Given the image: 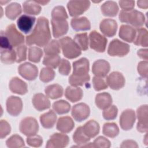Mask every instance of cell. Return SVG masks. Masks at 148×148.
<instances>
[{"instance_id":"obj_41","label":"cell","mask_w":148,"mask_h":148,"mask_svg":"<svg viewBox=\"0 0 148 148\" xmlns=\"http://www.w3.org/2000/svg\"><path fill=\"white\" fill-rule=\"evenodd\" d=\"M6 146L9 148H19L25 146L24 140L18 135L14 134L11 136L6 141Z\"/></svg>"},{"instance_id":"obj_17","label":"cell","mask_w":148,"mask_h":148,"mask_svg":"<svg viewBox=\"0 0 148 148\" xmlns=\"http://www.w3.org/2000/svg\"><path fill=\"white\" fill-rule=\"evenodd\" d=\"M99 28L103 35L108 37H112L116 34L117 24L114 20L111 18L104 19L101 22Z\"/></svg>"},{"instance_id":"obj_24","label":"cell","mask_w":148,"mask_h":148,"mask_svg":"<svg viewBox=\"0 0 148 148\" xmlns=\"http://www.w3.org/2000/svg\"><path fill=\"white\" fill-rule=\"evenodd\" d=\"M136 29L128 25H121L119 30V36L124 40L131 43L136 36Z\"/></svg>"},{"instance_id":"obj_18","label":"cell","mask_w":148,"mask_h":148,"mask_svg":"<svg viewBox=\"0 0 148 148\" xmlns=\"http://www.w3.org/2000/svg\"><path fill=\"white\" fill-rule=\"evenodd\" d=\"M36 18L27 14L21 15L17 21V24L19 29L24 34L29 33L35 22Z\"/></svg>"},{"instance_id":"obj_42","label":"cell","mask_w":148,"mask_h":148,"mask_svg":"<svg viewBox=\"0 0 148 148\" xmlns=\"http://www.w3.org/2000/svg\"><path fill=\"white\" fill-rule=\"evenodd\" d=\"M61 57L58 55H45L43 64L51 68H56L60 64Z\"/></svg>"},{"instance_id":"obj_3","label":"cell","mask_w":148,"mask_h":148,"mask_svg":"<svg viewBox=\"0 0 148 148\" xmlns=\"http://www.w3.org/2000/svg\"><path fill=\"white\" fill-rule=\"evenodd\" d=\"M59 42L64 56L69 59H73L79 57L82 51L76 42L68 36L61 38Z\"/></svg>"},{"instance_id":"obj_43","label":"cell","mask_w":148,"mask_h":148,"mask_svg":"<svg viewBox=\"0 0 148 148\" xmlns=\"http://www.w3.org/2000/svg\"><path fill=\"white\" fill-rule=\"evenodd\" d=\"M43 56V51L41 49L32 46L29 48L28 50V60L35 63H38L40 61L41 57Z\"/></svg>"},{"instance_id":"obj_45","label":"cell","mask_w":148,"mask_h":148,"mask_svg":"<svg viewBox=\"0 0 148 148\" xmlns=\"http://www.w3.org/2000/svg\"><path fill=\"white\" fill-rule=\"evenodd\" d=\"M52 20H66L68 18L66 12L62 6H57L55 7L51 12Z\"/></svg>"},{"instance_id":"obj_50","label":"cell","mask_w":148,"mask_h":148,"mask_svg":"<svg viewBox=\"0 0 148 148\" xmlns=\"http://www.w3.org/2000/svg\"><path fill=\"white\" fill-rule=\"evenodd\" d=\"M27 144L32 147H40L43 143L42 138L38 135L29 136L27 138Z\"/></svg>"},{"instance_id":"obj_20","label":"cell","mask_w":148,"mask_h":148,"mask_svg":"<svg viewBox=\"0 0 148 148\" xmlns=\"http://www.w3.org/2000/svg\"><path fill=\"white\" fill-rule=\"evenodd\" d=\"M53 35L56 38L61 37L66 34L68 30V24L66 20H51Z\"/></svg>"},{"instance_id":"obj_36","label":"cell","mask_w":148,"mask_h":148,"mask_svg":"<svg viewBox=\"0 0 148 148\" xmlns=\"http://www.w3.org/2000/svg\"><path fill=\"white\" fill-rule=\"evenodd\" d=\"M103 134L108 137L114 138L119 134V128L114 123H105L103 126Z\"/></svg>"},{"instance_id":"obj_19","label":"cell","mask_w":148,"mask_h":148,"mask_svg":"<svg viewBox=\"0 0 148 148\" xmlns=\"http://www.w3.org/2000/svg\"><path fill=\"white\" fill-rule=\"evenodd\" d=\"M109 63L104 60L95 61L92 66V72L95 76L104 77L110 71Z\"/></svg>"},{"instance_id":"obj_27","label":"cell","mask_w":148,"mask_h":148,"mask_svg":"<svg viewBox=\"0 0 148 148\" xmlns=\"http://www.w3.org/2000/svg\"><path fill=\"white\" fill-rule=\"evenodd\" d=\"M101 10L103 16L114 17L119 12V6L116 2L108 1L101 5Z\"/></svg>"},{"instance_id":"obj_57","label":"cell","mask_w":148,"mask_h":148,"mask_svg":"<svg viewBox=\"0 0 148 148\" xmlns=\"http://www.w3.org/2000/svg\"><path fill=\"white\" fill-rule=\"evenodd\" d=\"M121 147H138V146L136 142L132 140H126L122 142Z\"/></svg>"},{"instance_id":"obj_55","label":"cell","mask_w":148,"mask_h":148,"mask_svg":"<svg viewBox=\"0 0 148 148\" xmlns=\"http://www.w3.org/2000/svg\"><path fill=\"white\" fill-rule=\"evenodd\" d=\"M119 3L122 10L125 12L132 10L135 6L134 1H120Z\"/></svg>"},{"instance_id":"obj_59","label":"cell","mask_w":148,"mask_h":148,"mask_svg":"<svg viewBox=\"0 0 148 148\" xmlns=\"http://www.w3.org/2000/svg\"><path fill=\"white\" fill-rule=\"evenodd\" d=\"M138 6L140 8L142 9H147L148 8V1L145 0V1H138L137 2Z\"/></svg>"},{"instance_id":"obj_5","label":"cell","mask_w":148,"mask_h":148,"mask_svg":"<svg viewBox=\"0 0 148 148\" xmlns=\"http://www.w3.org/2000/svg\"><path fill=\"white\" fill-rule=\"evenodd\" d=\"M130 51V46L117 39L113 40L109 45L108 53L110 56L123 57Z\"/></svg>"},{"instance_id":"obj_9","label":"cell","mask_w":148,"mask_h":148,"mask_svg":"<svg viewBox=\"0 0 148 148\" xmlns=\"http://www.w3.org/2000/svg\"><path fill=\"white\" fill-rule=\"evenodd\" d=\"M18 72L23 78L29 81L35 80L38 74V68L29 62L21 64L18 68Z\"/></svg>"},{"instance_id":"obj_33","label":"cell","mask_w":148,"mask_h":148,"mask_svg":"<svg viewBox=\"0 0 148 148\" xmlns=\"http://www.w3.org/2000/svg\"><path fill=\"white\" fill-rule=\"evenodd\" d=\"M21 13V5L17 2L9 4L5 9V14L10 20L16 19Z\"/></svg>"},{"instance_id":"obj_51","label":"cell","mask_w":148,"mask_h":148,"mask_svg":"<svg viewBox=\"0 0 148 148\" xmlns=\"http://www.w3.org/2000/svg\"><path fill=\"white\" fill-rule=\"evenodd\" d=\"M92 83L94 89L96 91H101L107 88L108 84L102 77L94 76L92 79Z\"/></svg>"},{"instance_id":"obj_44","label":"cell","mask_w":148,"mask_h":148,"mask_svg":"<svg viewBox=\"0 0 148 148\" xmlns=\"http://www.w3.org/2000/svg\"><path fill=\"white\" fill-rule=\"evenodd\" d=\"M54 77L55 72L54 70L49 67L43 68L39 75L40 80L44 83H47L53 80Z\"/></svg>"},{"instance_id":"obj_60","label":"cell","mask_w":148,"mask_h":148,"mask_svg":"<svg viewBox=\"0 0 148 148\" xmlns=\"http://www.w3.org/2000/svg\"><path fill=\"white\" fill-rule=\"evenodd\" d=\"M39 4H42L43 5H45L46 4H47V3L49 2V1H36Z\"/></svg>"},{"instance_id":"obj_37","label":"cell","mask_w":148,"mask_h":148,"mask_svg":"<svg viewBox=\"0 0 148 148\" xmlns=\"http://www.w3.org/2000/svg\"><path fill=\"white\" fill-rule=\"evenodd\" d=\"M60 44L57 40L50 41L44 47L45 55H58L60 53Z\"/></svg>"},{"instance_id":"obj_34","label":"cell","mask_w":148,"mask_h":148,"mask_svg":"<svg viewBox=\"0 0 148 148\" xmlns=\"http://www.w3.org/2000/svg\"><path fill=\"white\" fill-rule=\"evenodd\" d=\"M136 31V36L134 40V44L143 47H147L148 35L146 29L145 28H139Z\"/></svg>"},{"instance_id":"obj_29","label":"cell","mask_w":148,"mask_h":148,"mask_svg":"<svg viewBox=\"0 0 148 148\" xmlns=\"http://www.w3.org/2000/svg\"><path fill=\"white\" fill-rule=\"evenodd\" d=\"M83 91L82 88L77 87L68 86L65 91V97L72 102L80 101L83 97Z\"/></svg>"},{"instance_id":"obj_46","label":"cell","mask_w":148,"mask_h":148,"mask_svg":"<svg viewBox=\"0 0 148 148\" xmlns=\"http://www.w3.org/2000/svg\"><path fill=\"white\" fill-rule=\"evenodd\" d=\"M118 109L114 105H110L106 109H104L102 113L103 118L106 120H111L114 119L117 115Z\"/></svg>"},{"instance_id":"obj_32","label":"cell","mask_w":148,"mask_h":148,"mask_svg":"<svg viewBox=\"0 0 148 148\" xmlns=\"http://www.w3.org/2000/svg\"><path fill=\"white\" fill-rule=\"evenodd\" d=\"M23 11L30 15H38L41 11V6L36 1H26L23 5Z\"/></svg>"},{"instance_id":"obj_39","label":"cell","mask_w":148,"mask_h":148,"mask_svg":"<svg viewBox=\"0 0 148 148\" xmlns=\"http://www.w3.org/2000/svg\"><path fill=\"white\" fill-rule=\"evenodd\" d=\"M53 109L58 114H63L69 112L71 105L66 101L59 100L53 103Z\"/></svg>"},{"instance_id":"obj_22","label":"cell","mask_w":148,"mask_h":148,"mask_svg":"<svg viewBox=\"0 0 148 148\" xmlns=\"http://www.w3.org/2000/svg\"><path fill=\"white\" fill-rule=\"evenodd\" d=\"M32 103L34 108L38 111H42L50 107V102L47 97L42 93H38L34 95Z\"/></svg>"},{"instance_id":"obj_48","label":"cell","mask_w":148,"mask_h":148,"mask_svg":"<svg viewBox=\"0 0 148 148\" xmlns=\"http://www.w3.org/2000/svg\"><path fill=\"white\" fill-rule=\"evenodd\" d=\"M16 54V62H20L25 61L27 58V47L25 45H20L15 49Z\"/></svg>"},{"instance_id":"obj_12","label":"cell","mask_w":148,"mask_h":148,"mask_svg":"<svg viewBox=\"0 0 148 148\" xmlns=\"http://www.w3.org/2000/svg\"><path fill=\"white\" fill-rule=\"evenodd\" d=\"M90 113V108L84 103L76 104L72 108V116L75 120L79 122H81L87 119Z\"/></svg>"},{"instance_id":"obj_40","label":"cell","mask_w":148,"mask_h":148,"mask_svg":"<svg viewBox=\"0 0 148 148\" xmlns=\"http://www.w3.org/2000/svg\"><path fill=\"white\" fill-rule=\"evenodd\" d=\"M74 41L78 45L80 49L86 51L88 48V38L87 33L77 34L75 36Z\"/></svg>"},{"instance_id":"obj_7","label":"cell","mask_w":148,"mask_h":148,"mask_svg":"<svg viewBox=\"0 0 148 148\" xmlns=\"http://www.w3.org/2000/svg\"><path fill=\"white\" fill-rule=\"evenodd\" d=\"M90 6L88 1H70L67 4V8L71 16L76 17L83 14Z\"/></svg>"},{"instance_id":"obj_13","label":"cell","mask_w":148,"mask_h":148,"mask_svg":"<svg viewBox=\"0 0 148 148\" xmlns=\"http://www.w3.org/2000/svg\"><path fill=\"white\" fill-rule=\"evenodd\" d=\"M73 68L71 75L73 76L85 77L89 75V61L86 58H82L73 62Z\"/></svg>"},{"instance_id":"obj_2","label":"cell","mask_w":148,"mask_h":148,"mask_svg":"<svg viewBox=\"0 0 148 148\" xmlns=\"http://www.w3.org/2000/svg\"><path fill=\"white\" fill-rule=\"evenodd\" d=\"M119 18L121 22L130 24L136 28L142 26L145 21L143 14L136 10L129 12L121 10L119 13Z\"/></svg>"},{"instance_id":"obj_16","label":"cell","mask_w":148,"mask_h":148,"mask_svg":"<svg viewBox=\"0 0 148 148\" xmlns=\"http://www.w3.org/2000/svg\"><path fill=\"white\" fill-rule=\"evenodd\" d=\"M125 78L123 74L119 72L110 73L106 78V83L110 88L118 90L123 88L125 84Z\"/></svg>"},{"instance_id":"obj_4","label":"cell","mask_w":148,"mask_h":148,"mask_svg":"<svg viewBox=\"0 0 148 148\" xmlns=\"http://www.w3.org/2000/svg\"><path fill=\"white\" fill-rule=\"evenodd\" d=\"M20 132L26 136L36 135L39 131V125L37 120L32 117L23 119L19 126Z\"/></svg>"},{"instance_id":"obj_56","label":"cell","mask_w":148,"mask_h":148,"mask_svg":"<svg viewBox=\"0 0 148 148\" xmlns=\"http://www.w3.org/2000/svg\"><path fill=\"white\" fill-rule=\"evenodd\" d=\"M147 61H143L139 62L137 67L138 72L143 77L146 78L147 76Z\"/></svg>"},{"instance_id":"obj_30","label":"cell","mask_w":148,"mask_h":148,"mask_svg":"<svg viewBox=\"0 0 148 148\" xmlns=\"http://www.w3.org/2000/svg\"><path fill=\"white\" fill-rule=\"evenodd\" d=\"M84 134L90 138L95 137L99 132V125L94 120H91L87 122L83 127Z\"/></svg>"},{"instance_id":"obj_21","label":"cell","mask_w":148,"mask_h":148,"mask_svg":"<svg viewBox=\"0 0 148 148\" xmlns=\"http://www.w3.org/2000/svg\"><path fill=\"white\" fill-rule=\"evenodd\" d=\"M9 89L12 92L19 95H24L28 91L27 83L17 77H13L10 80Z\"/></svg>"},{"instance_id":"obj_58","label":"cell","mask_w":148,"mask_h":148,"mask_svg":"<svg viewBox=\"0 0 148 148\" xmlns=\"http://www.w3.org/2000/svg\"><path fill=\"white\" fill-rule=\"evenodd\" d=\"M137 54L140 58L146 61L147 60V49H140L138 51Z\"/></svg>"},{"instance_id":"obj_25","label":"cell","mask_w":148,"mask_h":148,"mask_svg":"<svg viewBox=\"0 0 148 148\" xmlns=\"http://www.w3.org/2000/svg\"><path fill=\"white\" fill-rule=\"evenodd\" d=\"M71 25L72 28L76 31H87L91 28L90 23L86 17L73 18L71 20Z\"/></svg>"},{"instance_id":"obj_23","label":"cell","mask_w":148,"mask_h":148,"mask_svg":"<svg viewBox=\"0 0 148 148\" xmlns=\"http://www.w3.org/2000/svg\"><path fill=\"white\" fill-rule=\"evenodd\" d=\"M75 126L73 120L69 116L61 117L57 123V129L62 133L71 132Z\"/></svg>"},{"instance_id":"obj_10","label":"cell","mask_w":148,"mask_h":148,"mask_svg":"<svg viewBox=\"0 0 148 148\" xmlns=\"http://www.w3.org/2000/svg\"><path fill=\"white\" fill-rule=\"evenodd\" d=\"M136 116L135 112L131 109L124 110L120 117V124L121 128L125 131L131 130L135 122Z\"/></svg>"},{"instance_id":"obj_49","label":"cell","mask_w":148,"mask_h":148,"mask_svg":"<svg viewBox=\"0 0 148 148\" xmlns=\"http://www.w3.org/2000/svg\"><path fill=\"white\" fill-rule=\"evenodd\" d=\"M93 147L109 148L110 147V141L103 136H99L92 143Z\"/></svg>"},{"instance_id":"obj_47","label":"cell","mask_w":148,"mask_h":148,"mask_svg":"<svg viewBox=\"0 0 148 148\" xmlns=\"http://www.w3.org/2000/svg\"><path fill=\"white\" fill-rule=\"evenodd\" d=\"M90 75L85 77H76L71 75L69 78V83L72 86L77 87L80 86H83L84 83L88 82L90 80Z\"/></svg>"},{"instance_id":"obj_8","label":"cell","mask_w":148,"mask_h":148,"mask_svg":"<svg viewBox=\"0 0 148 148\" xmlns=\"http://www.w3.org/2000/svg\"><path fill=\"white\" fill-rule=\"evenodd\" d=\"M5 32L13 47H16L24 43V36L17 31L14 24H12L8 26Z\"/></svg>"},{"instance_id":"obj_31","label":"cell","mask_w":148,"mask_h":148,"mask_svg":"<svg viewBox=\"0 0 148 148\" xmlns=\"http://www.w3.org/2000/svg\"><path fill=\"white\" fill-rule=\"evenodd\" d=\"M45 92L47 97L55 99L62 96L63 88L58 84H50L45 88Z\"/></svg>"},{"instance_id":"obj_14","label":"cell","mask_w":148,"mask_h":148,"mask_svg":"<svg viewBox=\"0 0 148 148\" xmlns=\"http://www.w3.org/2000/svg\"><path fill=\"white\" fill-rule=\"evenodd\" d=\"M6 110L8 113L13 116H18L23 109V102L20 98L10 96L6 101Z\"/></svg>"},{"instance_id":"obj_35","label":"cell","mask_w":148,"mask_h":148,"mask_svg":"<svg viewBox=\"0 0 148 148\" xmlns=\"http://www.w3.org/2000/svg\"><path fill=\"white\" fill-rule=\"evenodd\" d=\"M16 54L13 49H1V62L6 64H10L16 61Z\"/></svg>"},{"instance_id":"obj_15","label":"cell","mask_w":148,"mask_h":148,"mask_svg":"<svg viewBox=\"0 0 148 148\" xmlns=\"http://www.w3.org/2000/svg\"><path fill=\"white\" fill-rule=\"evenodd\" d=\"M147 105H142L137 109L136 114L138 122L136 128L140 132H145L147 131Z\"/></svg>"},{"instance_id":"obj_11","label":"cell","mask_w":148,"mask_h":148,"mask_svg":"<svg viewBox=\"0 0 148 148\" xmlns=\"http://www.w3.org/2000/svg\"><path fill=\"white\" fill-rule=\"evenodd\" d=\"M69 142V139L66 135L55 133L50 137L46 147L47 148H62L66 147Z\"/></svg>"},{"instance_id":"obj_1","label":"cell","mask_w":148,"mask_h":148,"mask_svg":"<svg viewBox=\"0 0 148 148\" xmlns=\"http://www.w3.org/2000/svg\"><path fill=\"white\" fill-rule=\"evenodd\" d=\"M51 39L49 21L44 17L38 18L32 33L26 37V43L29 46L36 45L40 47L45 46Z\"/></svg>"},{"instance_id":"obj_38","label":"cell","mask_w":148,"mask_h":148,"mask_svg":"<svg viewBox=\"0 0 148 148\" xmlns=\"http://www.w3.org/2000/svg\"><path fill=\"white\" fill-rule=\"evenodd\" d=\"M73 141L78 145L86 144L90 140L88 138L84 132L82 127H79L77 128L73 135Z\"/></svg>"},{"instance_id":"obj_54","label":"cell","mask_w":148,"mask_h":148,"mask_svg":"<svg viewBox=\"0 0 148 148\" xmlns=\"http://www.w3.org/2000/svg\"><path fill=\"white\" fill-rule=\"evenodd\" d=\"M0 46H1V49H13V46L11 45L10 41L8 36H6L5 32L2 31L1 32Z\"/></svg>"},{"instance_id":"obj_53","label":"cell","mask_w":148,"mask_h":148,"mask_svg":"<svg viewBox=\"0 0 148 148\" xmlns=\"http://www.w3.org/2000/svg\"><path fill=\"white\" fill-rule=\"evenodd\" d=\"M58 71L62 75H68L71 71L70 62L65 59H62L59 65Z\"/></svg>"},{"instance_id":"obj_28","label":"cell","mask_w":148,"mask_h":148,"mask_svg":"<svg viewBox=\"0 0 148 148\" xmlns=\"http://www.w3.org/2000/svg\"><path fill=\"white\" fill-rule=\"evenodd\" d=\"M57 120V115L55 112L51 110L40 115V121L42 125L45 128H52Z\"/></svg>"},{"instance_id":"obj_52","label":"cell","mask_w":148,"mask_h":148,"mask_svg":"<svg viewBox=\"0 0 148 148\" xmlns=\"http://www.w3.org/2000/svg\"><path fill=\"white\" fill-rule=\"evenodd\" d=\"M11 131L10 124L5 120H1L0 121V137L1 139L5 138L9 135Z\"/></svg>"},{"instance_id":"obj_6","label":"cell","mask_w":148,"mask_h":148,"mask_svg":"<svg viewBox=\"0 0 148 148\" xmlns=\"http://www.w3.org/2000/svg\"><path fill=\"white\" fill-rule=\"evenodd\" d=\"M90 48L99 53L104 52L107 44V39L96 31H91L89 34Z\"/></svg>"},{"instance_id":"obj_26","label":"cell","mask_w":148,"mask_h":148,"mask_svg":"<svg viewBox=\"0 0 148 148\" xmlns=\"http://www.w3.org/2000/svg\"><path fill=\"white\" fill-rule=\"evenodd\" d=\"M95 102L99 109L104 110L112 105V98L109 93L104 92L99 93L96 95Z\"/></svg>"}]
</instances>
